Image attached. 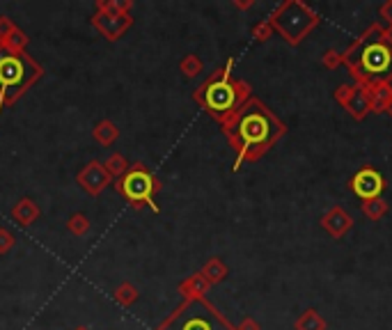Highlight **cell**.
<instances>
[{
  "instance_id": "1",
  "label": "cell",
  "mask_w": 392,
  "mask_h": 330,
  "mask_svg": "<svg viewBox=\"0 0 392 330\" xmlns=\"http://www.w3.org/2000/svg\"><path fill=\"white\" fill-rule=\"evenodd\" d=\"M163 330H228L221 319L214 317V312L202 303H190L174 317Z\"/></svg>"
},
{
  "instance_id": "2",
  "label": "cell",
  "mask_w": 392,
  "mask_h": 330,
  "mask_svg": "<svg viewBox=\"0 0 392 330\" xmlns=\"http://www.w3.org/2000/svg\"><path fill=\"white\" fill-rule=\"evenodd\" d=\"M30 69L23 62V58L7 55L0 60V85L5 88H14V85H23V81L28 78Z\"/></svg>"
},
{
  "instance_id": "3",
  "label": "cell",
  "mask_w": 392,
  "mask_h": 330,
  "mask_svg": "<svg viewBox=\"0 0 392 330\" xmlns=\"http://www.w3.org/2000/svg\"><path fill=\"white\" fill-rule=\"evenodd\" d=\"M122 188H124V193L131 197V199H138V202H152V190H154V181L152 177L147 175V172H131V175L124 177V184H122Z\"/></svg>"
},
{
  "instance_id": "4",
  "label": "cell",
  "mask_w": 392,
  "mask_h": 330,
  "mask_svg": "<svg viewBox=\"0 0 392 330\" xmlns=\"http://www.w3.org/2000/svg\"><path fill=\"white\" fill-rule=\"evenodd\" d=\"M241 136L246 143H261L266 140L268 136V121L264 115H259V112H250L241 119Z\"/></svg>"
},
{
  "instance_id": "5",
  "label": "cell",
  "mask_w": 392,
  "mask_h": 330,
  "mask_svg": "<svg viewBox=\"0 0 392 330\" xmlns=\"http://www.w3.org/2000/svg\"><path fill=\"white\" fill-rule=\"evenodd\" d=\"M353 190L365 199L377 197L383 190V179L374 170H362L358 177L353 179Z\"/></svg>"
},
{
  "instance_id": "6",
  "label": "cell",
  "mask_w": 392,
  "mask_h": 330,
  "mask_svg": "<svg viewBox=\"0 0 392 330\" xmlns=\"http://www.w3.org/2000/svg\"><path fill=\"white\" fill-rule=\"evenodd\" d=\"M362 67L367 69L370 74H381L390 67V51L381 44H372L370 48H365L362 53Z\"/></svg>"
},
{
  "instance_id": "7",
  "label": "cell",
  "mask_w": 392,
  "mask_h": 330,
  "mask_svg": "<svg viewBox=\"0 0 392 330\" xmlns=\"http://www.w3.org/2000/svg\"><path fill=\"white\" fill-rule=\"evenodd\" d=\"M207 106L211 110H228L234 103V90L228 83H214L211 88L207 90Z\"/></svg>"
}]
</instances>
